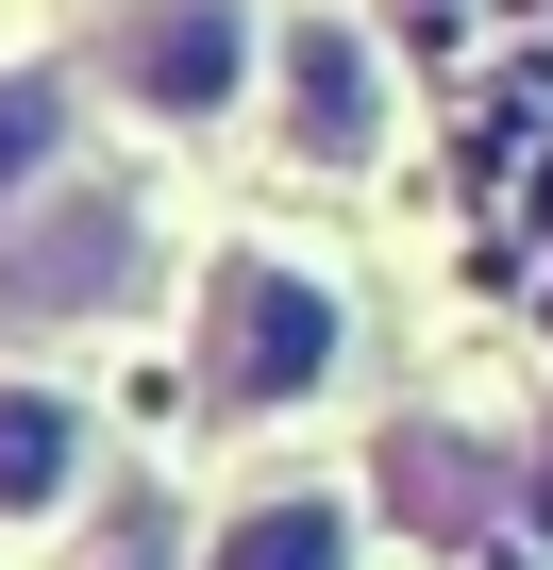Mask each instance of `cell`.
<instances>
[{"instance_id":"277c9868","label":"cell","mask_w":553,"mask_h":570,"mask_svg":"<svg viewBox=\"0 0 553 570\" xmlns=\"http://www.w3.org/2000/svg\"><path fill=\"white\" fill-rule=\"evenodd\" d=\"M286 135H303L319 168H353V151L386 135V68L353 51V18H319V35H286Z\"/></svg>"},{"instance_id":"8992f818","label":"cell","mask_w":553,"mask_h":570,"mask_svg":"<svg viewBox=\"0 0 553 570\" xmlns=\"http://www.w3.org/2000/svg\"><path fill=\"white\" fill-rule=\"evenodd\" d=\"M336 553H353L336 503H251V520L218 537V570H336Z\"/></svg>"},{"instance_id":"7a4b0ae2","label":"cell","mask_w":553,"mask_h":570,"mask_svg":"<svg viewBox=\"0 0 553 570\" xmlns=\"http://www.w3.org/2000/svg\"><path fill=\"white\" fill-rule=\"evenodd\" d=\"M101 85H118L135 118H218V101L251 85V0H118Z\"/></svg>"},{"instance_id":"3957f363","label":"cell","mask_w":553,"mask_h":570,"mask_svg":"<svg viewBox=\"0 0 553 570\" xmlns=\"http://www.w3.org/2000/svg\"><path fill=\"white\" fill-rule=\"evenodd\" d=\"M101 285H135V202H51L34 235H0V303L18 320H68Z\"/></svg>"},{"instance_id":"52a82bcc","label":"cell","mask_w":553,"mask_h":570,"mask_svg":"<svg viewBox=\"0 0 553 570\" xmlns=\"http://www.w3.org/2000/svg\"><path fill=\"white\" fill-rule=\"evenodd\" d=\"M51 151H68V85H0V202H18Z\"/></svg>"},{"instance_id":"6da1fadb","label":"cell","mask_w":553,"mask_h":570,"mask_svg":"<svg viewBox=\"0 0 553 570\" xmlns=\"http://www.w3.org/2000/svg\"><path fill=\"white\" fill-rule=\"evenodd\" d=\"M353 353V303H336V285H303V268H218V303H201V403H303L319 370Z\"/></svg>"},{"instance_id":"5b68a950","label":"cell","mask_w":553,"mask_h":570,"mask_svg":"<svg viewBox=\"0 0 553 570\" xmlns=\"http://www.w3.org/2000/svg\"><path fill=\"white\" fill-rule=\"evenodd\" d=\"M85 487V420L51 386H0V503H68Z\"/></svg>"},{"instance_id":"ba28073f","label":"cell","mask_w":553,"mask_h":570,"mask_svg":"<svg viewBox=\"0 0 553 570\" xmlns=\"http://www.w3.org/2000/svg\"><path fill=\"white\" fill-rule=\"evenodd\" d=\"M386 487H403L419 520H486V470H470V453H436V436H403V453H386Z\"/></svg>"}]
</instances>
